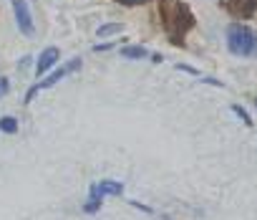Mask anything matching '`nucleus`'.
I'll list each match as a JSON object with an SVG mask.
<instances>
[{
  "label": "nucleus",
  "instance_id": "1",
  "mask_svg": "<svg viewBox=\"0 0 257 220\" xmlns=\"http://www.w3.org/2000/svg\"><path fill=\"white\" fill-rule=\"evenodd\" d=\"M162 23H164V31L172 38V43L182 46L187 31L194 28V16L179 0H162Z\"/></svg>",
  "mask_w": 257,
  "mask_h": 220
},
{
  "label": "nucleus",
  "instance_id": "2",
  "mask_svg": "<svg viewBox=\"0 0 257 220\" xmlns=\"http://www.w3.org/2000/svg\"><path fill=\"white\" fill-rule=\"evenodd\" d=\"M227 46L234 56H257V36L244 23H229Z\"/></svg>",
  "mask_w": 257,
  "mask_h": 220
},
{
  "label": "nucleus",
  "instance_id": "3",
  "mask_svg": "<svg viewBox=\"0 0 257 220\" xmlns=\"http://www.w3.org/2000/svg\"><path fill=\"white\" fill-rule=\"evenodd\" d=\"M78 68H81V61H78V58H73V61H68V63L63 66V68H56V71H53L51 76H46V79H43V81H41L38 86H33V89L28 91V96H26V101H33V96H36V94H38L41 89H48V86H53V84H58L61 79H66V76H68L71 71H78Z\"/></svg>",
  "mask_w": 257,
  "mask_h": 220
},
{
  "label": "nucleus",
  "instance_id": "4",
  "mask_svg": "<svg viewBox=\"0 0 257 220\" xmlns=\"http://www.w3.org/2000/svg\"><path fill=\"white\" fill-rule=\"evenodd\" d=\"M222 8H227V13L232 18H252L257 13V0H222Z\"/></svg>",
  "mask_w": 257,
  "mask_h": 220
},
{
  "label": "nucleus",
  "instance_id": "5",
  "mask_svg": "<svg viewBox=\"0 0 257 220\" xmlns=\"http://www.w3.org/2000/svg\"><path fill=\"white\" fill-rule=\"evenodd\" d=\"M13 3V11H16V18H18V28L26 33V36H33V18H31V11L26 6V0H11Z\"/></svg>",
  "mask_w": 257,
  "mask_h": 220
},
{
  "label": "nucleus",
  "instance_id": "6",
  "mask_svg": "<svg viewBox=\"0 0 257 220\" xmlns=\"http://www.w3.org/2000/svg\"><path fill=\"white\" fill-rule=\"evenodd\" d=\"M58 56H61V53H58V48H56V46L46 48V51L41 53L38 63H36V74H38V76H43V74H46L48 68H53V66L58 63Z\"/></svg>",
  "mask_w": 257,
  "mask_h": 220
},
{
  "label": "nucleus",
  "instance_id": "7",
  "mask_svg": "<svg viewBox=\"0 0 257 220\" xmlns=\"http://www.w3.org/2000/svg\"><path fill=\"white\" fill-rule=\"evenodd\" d=\"M98 192L106 197V195H121L123 192V182H116V180H103V182H96Z\"/></svg>",
  "mask_w": 257,
  "mask_h": 220
},
{
  "label": "nucleus",
  "instance_id": "8",
  "mask_svg": "<svg viewBox=\"0 0 257 220\" xmlns=\"http://www.w3.org/2000/svg\"><path fill=\"white\" fill-rule=\"evenodd\" d=\"M101 200H103V195L98 192V187H96V185H91V195H88V200H86L83 210H86V212H96V210L101 207Z\"/></svg>",
  "mask_w": 257,
  "mask_h": 220
},
{
  "label": "nucleus",
  "instance_id": "9",
  "mask_svg": "<svg viewBox=\"0 0 257 220\" xmlns=\"http://www.w3.org/2000/svg\"><path fill=\"white\" fill-rule=\"evenodd\" d=\"M121 56H123V58H147L149 51H147L144 46H123V48H121Z\"/></svg>",
  "mask_w": 257,
  "mask_h": 220
},
{
  "label": "nucleus",
  "instance_id": "10",
  "mask_svg": "<svg viewBox=\"0 0 257 220\" xmlns=\"http://www.w3.org/2000/svg\"><path fill=\"white\" fill-rule=\"evenodd\" d=\"M123 31V23H103L96 28V36L98 38H106V36H113V33H121Z\"/></svg>",
  "mask_w": 257,
  "mask_h": 220
},
{
  "label": "nucleus",
  "instance_id": "11",
  "mask_svg": "<svg viewBox=\"0 0 257 220\" xmlns=\"http://www.w3.org/2000/svg\"><path fill=\"white\" fill-rule=\"evenodd\" d=\"M0 129H3L6 134H16L18 132V122L13 117H3V119H0Z\"/></svg>",
  "mask_w": 257,
  "mask_h": 220
},
{
  "label": "nucleus",
  "instance_id": "12",
  "mask_svg": "<svg viewBox=\"0 0 257 220\" xmlns=\"http://www.w3.org/2000/svg\"><path fill=\"white\" fill-rule=\"evenodd\" d=\"M232 112H234V114H237V117H239V119H242V122L247 124V127H252V119H249V114L244 112L242 106H237V104H234V106H232Z\"/></svg>",
  "mask_w": 257,
  "mask_h": 220
},
{
  "label": "nucleus",
  "instance_id": "13",
  "mask_svg": "<svg viewBox=\"0 0 257 220\" xmlns=\"http://www.w3.org/2000/svg\"><path fill=\"white\" fill-rule=\"evenodd\" d=\"M116 3H121V6H144V3H149V0H116Z\"/></svg>",
  "mask_w": 257,
  "mask_h": 220
},
{
  "label": "nucleus",
  "instance_id": "14",
  "mask_svg": "<svg viewBox=\"0 0 257 220\" xmlns=\"http://www.w3.org/2000/svg\"><path fill=\"white\" fill-rule=\"evenodd\" d=\"M8 89H11L8 79H0V96H3V94H8Z\"/></svg>",
  "mask_w": 257,
  "mask_h": 220
},
{
  "label": "nucleus",
  "instance_id": "15",
  "mask_svg": "<svg viewBox=\"0 0 257 220\" xmlns=\"http://www.w3.org/2000/svg\"><path fill=\"white\" fill-rule=\"evenodd\" d=\"M108 48H111V43H103V46H96L93 51H108Z\"/></svg>",
  "mask_w": 257,
  "mask_h": 220
},
{
  "label": "nucleus",
  "instance_id": "16",
  "mask_svg": "<svg viewBox=\"0 0 257 220\" xmlns=\"http://www.w3.org/2000/svg\"><path fill=\"white\" fill-rule=\"evenodd\" d=\"M254 106H257V99H254Z\"/></svg>",
  "mask_w": 257,
  "mask_h": 220
}]
</instances>
